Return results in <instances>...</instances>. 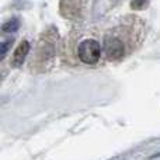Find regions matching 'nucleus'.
Masks as SVG:
<instances>
[{
  "mask_svg": "<svg viewBox=\"0 0 160 160\" xmlns=\"http://www.w3.org/2000/svg\"><path fill=\"white\" fill-rule=\"evenodd\" d=\"M101 48L100 44L94 39H86L79 47V58L84 63H96L100 58Z\"/></svg>",
  "mask_w": 160,
  "mask_h": 160,
  "instance_id": "nucleus-1",
  "label": "nucleus"
},
{
  "mask_svg": "<svg viewBox=\"0 0 160 160\" xmlns=\"http://www.w3.org/2000/svg\"><path fill=\"white\" fill-rule=\"evenodd\" d=\"M104 51L107 53L108 59H118L124 53V45L118 38L107 37L104 41Z\"/></svg>",
  "mask_w": 160,
  "mask_h": 160,
  "instance_id": "nucleus-2",
  "label": "nucleus"
},
{
  "mask_svg": "<svg viewBox=\"0 0 160 160\" xmlns=\"http://www.w3.org/2000/svg\"><path fill=\"white\" fill-rule=\"evenodd\" d=\"M28 51H30V44H28L27 41L21 42V44L18 45V48L16 49V53H14V58H13V63L16 65V66H18V65H21L22 62H24Z\"/></svg>",
  "mask_w": 160,
  "mask_h": 160,
  "instance_id": "nucleus-3",
  "label": "nucleus"
},
{
  "mask_svg": "<svg viewBox=\"0 0 160 160\" xmlns=\"http://www.w3.org/2000/svg\"><path fill=\"white\" fill-rule=\"evenodd\" d=\"M18 25H20L18 20L13 18V20H10L8 22H6V24L3 25V31H4V32H13V31H16L17 28H18Z\"/></svg>",
  "mask_w": 160,
  "mask_h": 160,
  "instance_id": "nucleus-4",
  "label": "nucleus"
},
{
  "mask_svg": "<svg viewBox=\"0 0 160 160\" xmlns=\"http://www.w3.org/2000/svg\"><path fill=\"white\" fill-rule=\"evenodd\" d=\"M146 6V0H132V7L136 10H141Z\"/></svg>",
  "mask_w": 160,
  "mask_h": 160,
  "instance_id": "nucleus-5",
  "label": "nucleus"
},
{
  "mask_svg": "<svg viewBox=\"0 0 160 160\" xmlns=\"http://www.w3.org/2000/svg\"><path fill=\"white\" fill-rule=\"evenodd\" d=\"M11 44H13V41H6L2 44V58H4L6 53H7V49L11 47Z\"/></svg>",
  "mask_w": 160,
  "mask_h": 160,
  "instance_id": "nucleus-6",
  "label": "nucleus"
}]
</instances>
